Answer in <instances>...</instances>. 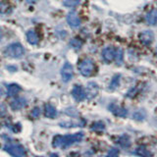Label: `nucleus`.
Wrapping results in <instances>:
<instances>
[{"label":"nucleus","mask_w":157,"mask_h":157,"mask_svg":"<svg viewBox=\"0 0 157 157\" xmlns=\"http://www.w3.org/2000/svg\"><path fill=\"white\" fill-rule=\"evenodd\" d=\"M83 139V132H77L74 135L68 136H56L53 139V146L61 147V148H67L74 144L82 141Z\"/></svg>","instance_id":"obj_1"},{"label":"nucleus","mask_w":157,"mask_h":157,"mask_svg":"<svg viewBox=\"0 0 157 157\" xmlns=\"http://www.w3.org/2000/svg\"><path fill=\"white\" fill-rule=\"evenodd\" d=\"M5 55L7 57H10V58H13V59H18V58H21L24 54H25V49L24 47L22 46V44L20 43H12L8 45L5 49Z\"/></svg>","instance_id":"obj_2"},{"label":"nucleus","mask_w":157,"mask_h":157,"mask_svg":"<svg viewBox=\"0 0 157 157\" xmlns=\"http://www.w3.org/2000/svg\"><path fill=\"white\" fill-rule=\"evenodd\" d=\"M93 70H94V64L90 59H83V60L78 64V71L85 77H90Z\"/></svg>","instance_id":"obj_3"},{"label":"nucleus","mask_w":157,"mask_h":157,"mask_svg":"<svg viewBox=\"0 0 157 157\" xmlns=\"http://www.w3.org/2000/svg\"><path fill=\"white\" fill-rule=\"evenodd\" d=\"M4 150L8 152L10 155L15 156V157H23L25 156L26 153V150L23 146L19 145V144H8L4 146Z\"/></svg>","instance_id":"obj_4"},{"label":"nucleus","mask_w":157,"mask_h":157,"mask_svg":"<svg viewBox=\"0 0 157 157\" xmlns=\"http://www.w3.org/2000/svg\"><path fill=\"white\" fill-rule=\"evenodd\" d=\"M73 75H74V70H73V66L71 65L70 63L66 62L64 64V66L61 70V76H62V78L63 81L65 82H68L72 80L73 78Z\"/></svg>","instance_id":"obj_5"},{"label":"nucleus","mask_w":157,"mask_h":157,"mask_svg":"<svg viewBox=\"0 0 157 157\" xmlns=\"http://www.w3.org/2000/svg\"><path fill=\"white\" fill-rule=\"evenodd\" d=\"M67 22L71 28H78L81 25V20L75 11H72L67 15Z\"/></svg>","instance_id":"obj_6"},{"label":"nucleus","mask_w":157,"mask_h":157,"mask_svg":"<svg viewBox=\"0 0 157 157\" xmlns=\"http://www.w3.org/2000/svg\"><path fill=\"white\" fill-rule=\"evenodd\" d=\"M72 95L77 101H82L86 97V93L81 86H75L72 90Z\"/></svg>","instance_id":"obj_7"},{"label":"nucleus","mask_w":157,"mask_h":157,"mask_svg":"<svg viewBox=\"0 0 157 157\" xmlns=\"http://www.w3.org/2000/svg\"><path fill=\"white\" fill-rule=\"evenodd\" d=\"M86 97L88 98V99H92V98H94L98 94V86L93 82H88L87 86H86Z\"/></svg>","instance_id":"obj_8"},{"label":"nucleus","mask_w":157,"mask_h":157,"mask_svg":"<svg viewBox=\"0 0 157 157\" xmlns=\"http://www.w3.org/2000/svg\"><path fill=\"white\" fill-rule=\"evenodd\" d=\"M115 54H116V51L114 50V48L111 46L106 47L105 49H103V51H102V58L104 59L105 62L110 63L112 62V60L115 59Z\"/></svg>","instance_id":"obj_9"},{"label":"nucleus","mask_w":157,"mask_h":157,"mask_svg":"<svg viewBox=\"0 0 157 157\" xmlns=\"http://www.w3.org/2000/svg\"><path fill=\"white\" fill-rule=\"evenodd\" d=\"M140 40L144 43V44H150L152 41H153V38H154V34L152 32L150 31H144L140 33Z\"/></svg>","instance_id":"obj_10"},{"label":"nucleus","mask_w":157,"mask_h":157,"mask_svg":"<svg viewBox=\"0 0 157 157\" xmlns=\"http://www.w3.org/2000/svg\"><path fill=\"white\" fill-rule=\"evenodd\" d=\"M27 105V100L23 97H18L11 102V108L13 110H20Z\"/></svg>","instance_id":"obj_11"},{"label":"nucleus","mask_w":157,"mask_h":157,"mask_svg":"<svg viewBox=\"0 0 157 157\" xmlns=\"http://www.w3.org/2000/svg\"><path fill=\"white\" fill-rule=\"evenodd\" d=\"M109 110L112 113H114V114L118 117H126L128 114L127 109H125V108H123V107H119L117 105H114V104L109 106Z\"/></svg>","instance_id":"obj_12"},{"label":"nucleus","mask_w":157,"mask_h":157,"mask_svg":"<svg viewBox=\"0 0 157 157\" xmlns=\"http://www.w3.org/2000/svg\"><path fill=\"white\" fill-rule=\"evenodd\" d=\"M44 114L47 118H50V119H53L55 118L57 115V111L55 109V107L52 106L51 104H46L45 107H44Z\"/></svg>","instance_id":"obj_13"},{"label":"nucleus","mask_w":157,"mask_h":157,"mask_svg":"<svg viewBox=\"0 0 157 157\" xmlns=\"http://www.w3.org/2000/svg\"><path fill=\"white\" fill-rule=\"evenodd\" d=\"M146 22L150 26H156L157 25V11L152 10L146 15Z\"/></svg>","instance_id":"obj_14"},{"label":"nucleus","mask_w":157,"mask_h":157,"mask_svg":"<svg viewBox=\"0 0 157 157\" xmlns=\"http://www.w3.org/2000/svg\"><path fill=\"white\" fill-rule=\"evenodd\" d=\"M27 39H28L29 43L33 44V45H36V44H37L38 40H39L36 33L34 31H33V29H31V31H29L27 33Z\"/></svg>","instance_id":"obj_15"},{"label":"nucleus","mask_w":157,"mask_h":157,"mask_svg":"<svg viewBox=\"0 0 157 157\" xmlns=\"http://www.w3.org/2000/svg\"><path fill=\"white\" fill-rule=\"evenodd\" d=\"M20 90H21V87H20L18 85H16V83H12V85H10L8 86L7 94L9 96H15L20 92Z\"/></svg>","instance_id":"obj_16"},{"label":"nucleus","mask_w":157,"mask_h":157,"mask_svg":"<svg viewBox=\"0 0 157 157\" xmlns=\"http://www.w3.org/2000/svg\"><path fill=\"white\" fill-rule=\"evenodd\" d=\"M11 11V7H10V4L5 2V1H2L0 2V14H7Z\"/></svg>","instance_id":"obj_17"},{"label":"nucleus","mask_w":157,"mask_h":157,"mask_svg":"<svg viewBox=\"0 0 157 157\" xmlns=\"http://www.w3.org/2000/svg\"><path fill=\"white\" fill-rule=\"evenodd\" d=\"M119 144L122 147H129L131 145V140H130V137L128 136H123L120 137L119 140Z\"/></svg>","instance_id":"obj_18"},{"label":"nucleus","mask_w":157,"mask_h":157,"mask_svg":"<svg viewBox=\"0 0 157 157\" xmlns=\"http://www.w3.org/2000/svg\"><path fill=\"white\" fill-rule=\"evenodd\" d=\"M123 55H124V51H123V49L118 48L116 50V54H115V60H116L118 65H121V64L123 63Z\"/></svg>","instance_id":"obj_19"},{"label":"nucleus","mask_w":157,"mask_h":157,"mask_svg":"<svg viewBox=\"0 0 157 157\" xmlns=\"http://www.w3.org/2000/svg\"><path fill=\"white\" fill-rule=\"evenodd\" d=\"M120 78H121V76H120V75H116V76H114V78H112L111 83H110V90H114L115 88H117L118 86H119Z\"/></svg>","instance_id":"obj_20"},{"label":"nucleus","mask_w":157,"mask_h":157,"mask_svg":"<svg viewBox=\"0 0 157 157\" xmlns=\"http://www.w3.org/2000/svg\"><path fill=\"white\" fill-rule=\"evenodd\" d=\"M135 153L136 155H140V156H150L151 155L150 152L147 150L145 147H144V146L139 147V148L136 149V151L135 152Z\"/></svg>","instance_id":"obj_21"},{"label":"nucleus","mask_w":157,"mask_h":157,"mask_svg":"<svg viewBox=\"0 0 157 157\" xmlns=\"http://www.w3.org/2000/svg\"><path fill=\"white\" fill-rule=\"evenodd\" d=\"M70 45L74 48V49H80L82 45V41L80 40V39H78V38H73L72 40L70 41Z\"/></svg>","instance_id":"obj_22"},{"label":"nucleus","mask_w":157,"mask_h":157,"mask_svg":"<svg viewBox=\"0 0 157 157\" xmlns=\"http://www.w3.org/2000/svg\"><path fill=\"white\" fill-rule=\"evenodd\" d=\"M91 129L93 131H102V130H104L105 129V125L103 124V123L101 122H98V123H94L92 126H91Z\"/></svg>","instance_id":"obj_23"},{"label":"nucleus","mask_w":157,"mask_h":157,"mask_svg":"<svg viewBox=\"0 0 157 157\" xmlns=\"http://www.w3.org/2000/svg\"><path fill=\"white\" fill-rule=\"evenodd\" d=\"M78 3H80V1H78V0H65L64 1V5L67 7H74Z\"/></svg>","instance_id":"obj_24"},{"label":"nucleus","mask_w":157,"mask_h":157,"mask_svg":"<svg viewBox=\"0 0 157 157\" xmlns=\"http://www.w3.org/2000/svg\"><path fill=\"white\" fill-rule=\"evenodd\" d=\"M140 111H136V112L134 113V114H132V117H134V119H136V120H142V119H144V116H145L144 113H142L141 115L140 114Z\"/></svg>","instance_id":"obj_25"},{"label":"nucleus","mask_w":157,"mask_h":157,"mask_svg":"<svg viewBox=\"0 0 157 157\" xmlns=\"http://www.w3.org/2000/svg\"><path fill=\"white\" fill-rule=\"evenodd\" d=\"M118 154H119V150L117 148H111L107 153L108 156H117Z\"/></svg>","instance_id":"obj_26"},{"label":"nucleus","mask_w":157,"mask_h":157,"mask_svg":"<svg viewBox=\"0 0 157 157\" xmlns=\"http://www.w3.org/2000/svg\"><path fill=\"white\" fill-rule=\"evenodd\" d=\"M39 115H40V109H39L38 107H36L32 112V116L33 118H37V117H39Z\"/></svg>","instance_id":"obj_27"},{"label":"nucleus","mask_w":157,"mask_h":157,"mask_svg":"<svg viewBox=\"0 0 157 157\" xmlns=\"http://www.w3.org/2000/svg\"><path fill=\"white\" fill-rule=\"evenodd\" d=\"M5 106L3 104H0V116H2L4 113H5Z\"/></svg>","instance_id":"obj_28"},{"label":"nucleus","mask_w":157,"mask_h":157,"mask_svg":"<svg viewBox=\"0 0 157 157\" xmlns=\"http://www.w3.org/2000/svg\"><path fill=\"white\" fill-rule=\"evenodd\" d=\"M27 3H29V4H32V3H34L36 1V0H26Z\"/></svg>","instance_id":"obj_29"},{"label":"nucleus","mask_w":157,"mask_h":157,"mask_svg":"<svg viewBox=\"0 0 157 157\" xmlns=\"http://www.w3.org/2000/svg\"><path fill=\"white\" fill-rule=\"evenodd\" d=\"M2 36H3V33H2V29H0V39L2 38Z\"/></svg>","instance_id":"obj_30"},{"label":"nucleus","mask_w":157,"mask_h":157,"mask_svg":"<svg viewBox=\"0 0 157 157\" xmlns=\"http://www.w3.org/2000/svg\"><path fill=\"white\" fill-rule=\"evenodd\" d=\"M1 95H2V90H0V96H1Z\"/></svg>","instance_id":"obj_31"},{"label":"nucleus","mask_w":157,"mask_h":157,"mask_svg":"<svg viewBox=\"0 0 157 157\" xmlns=\"http://www.w3.org/2000/svg\"><path fill=\"white\" fill-rule=\"evenodd\" d=\"M156 54H157V48H156Z\"/></svg>","instance_id":"obj_32"},{"label":"nucleus","mask_w":157,"mask_h":157,"mask_svg":"<svg viewBox=\"0 0 157 157\" xmlns=\"http://www.w3.org/2000/svg\"><path fill=\"white\" fill-rule=\"evenodd\" d=\"M78 1H81V0H78Z\"/></svg>","instance_id":"obj_33"}]
</instances>
